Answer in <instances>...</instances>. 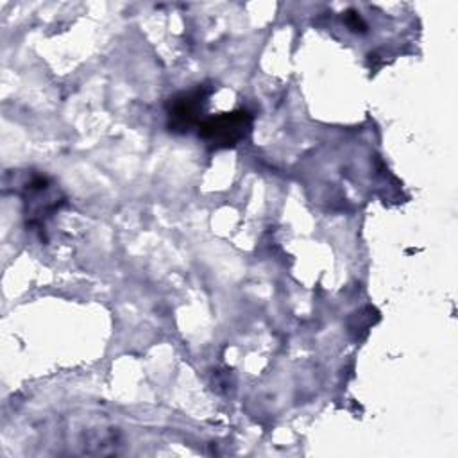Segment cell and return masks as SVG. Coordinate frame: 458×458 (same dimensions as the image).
Instances as JSON below:
<instances>
[{
  "mask_svg": "<svg viewBox=\"0 0 458 458\" xmlns=\"http://www.w3.org/2000/svg\"><path fill=\"white\" fill-rule=\"evenodd\" d=\"M20 186L27 225L43 231L47 218H50L64 204V197L47 175L36 172L27 174L20 181Z\"/></svg>",
  "mask_w": 458,
  "mask_h": 458,
  "instance_id": "1",
  "label": "cell"
},
{
  "mask_svg": "<svg viewBox=\"0 0 458 458\" xmlns=\"http://www.w3.org/2000/svg\"><path fill=\"white\" fill-rule=\"evenodd\" d=\"M252 114L247 109L220 113L200 122L199 136L211 148H231L249 136Z\"/></svg>",
  "mask_w": 458,
  "mask_h": 458,
  "instance_id": "2",
  "label": "cell"
},
{
  "mask_svg": "<svg viewBox=\"0 0 458 458\" xmlns=\"http://www.w3.org/2000/svg\"><path fill=\"white\" fill-rule=\"evenodd\" d=\"M209 91L204 86H197L190 91H181L166 104L168 129L172 132H188L191 127L200 125V116L208 104Z\"/></svg>",
  "mask_w": 458,
  "mask_h": 458,
  "instance_id": "3",
  "label": "cell"
},
{
  "mask_svg": "<svg viewBox=\"0 0 458 458\" xmlns=\"http://www.w3.org/2000/svg\"><path fill=\"white\" fill-rule=\"evenodd\" d=\"M345 23H347V27H349L351 30H360V32H363V30L367 29L365 21L361 20V16H360L356 11H347V13H345Z\"/></svg>",
  "mask_w": 458,
  "mask_h": 458,
  "instance_id": "4",
  "label": "cell"
}]
</instances>
